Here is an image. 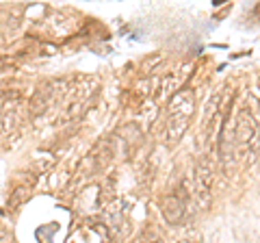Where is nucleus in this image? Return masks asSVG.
<instances>
[{"instance_id": "obj_6", "label": "nucleus", "mask_w": 260, "mask_h": 243, "mask_svg": "<svg viewBox=\"0 0 260 243\" xmlns=\"http://www.w3.org/2000/svg\"><path fill=\"white\" fill-rule=\"evenodd\" d=\"M191 66H184V68H178L174 72H167L165 76L160 78V83H158V92L156 96L158 98H172V96L176 92H180L182 89V80H184V70H189Z\"/></svg>"}, {"instance_id": "obj_2", "label": "nucleus", "mask_w": 260, "mask_h": 243, "mask_svg": "<svg viewBox=\"0 0 260 243\" xmlns=\"http://www.w3.org/2000/svg\"><path fill=\"white\" fill-rule=\"evenodd\" d=\"M258 135L260 126L249 107H241L234 119V155L237 159L249 161L258 155Z\"/></svg>"}, {"instance_id": "obj_1", "label": "nucleus", "mask_w": 260, "mask_h": 243, "mask_svg": "<svg viewBox=\"0 0 260 243\" xmlns=\"http://www.w3.org/2000/svg\"><path fill=\"white\" fill-rule=\"evenodd\" d=\"M195 111V92L182 87L167 100V119H165V139L169 143H178L189 131L191 117Z\"/></svg>"}, {"instance_id": "obj_10", "label": "nucleus", "mask_w": 260, "mask_h": 243, "mask_svg": "<svg viewBox=\"0 0 260 243\" xmlns=\"http://www.w3.org/2000/svg\"><path fill=\"white\" fill-rule=\"evenodd\" d=\"M258 157H260V135H258Z\"/></svg>"}, {"instance_id": "obj_4", "label": "nucleus", "mask_w": 260, "mask_h": 243, "mask_svg": "<svg viewBox=\"0 0 260 243\" xmlns=\"http://www.w3.org/2000/svg\"><path fill=\"white\" fill-rule=\"evenodd\" d=\"M70 92V83L68 80H59V78H54V80H46V83H42L37 89H35V94H32V98L28 102V113L30 115H39V113H44L48 107H52V102H56L61 98V96H68Z\"/></svg>"}, {"instance_id": "obj_11", "label": "nucleus", "mask_w": 260, "mask_h": 243, "mask_svg": "<svg viewBox=\"0 0 260 243\" xmlns=\"http://www.w3.org/2000/svg\"><path fill=\"white\" fill-rule=\"evenodd\" d=\"M178 243H195V241H178Z\"/></svg>"}, {"instance_id": "obj_3", "label": "nucleus", "mask_w": 260, "mask_h": 243, "mask_svg": "<svg viewBox=\"0 0 260 243\" xmlns=\"http://www.w3.org/2000/svg\"><path fill=\"white\" fill-rule=\"evenodd\" d=\"M213 185H215V161L213 157H200L191 174V198L200 210H208L213 204Z\"/></svg>"}, {"instance_id": "obj_8", "label": "nucleus", "mask_w": 260, "mask_h": 243, "mask_svg": "<svg viewBox=\"0 0 260 243\" xmlns=\"http://www.w3.org/2000/svg\"><path fill=\"white\" fill-rule=\"evenodd\" d=\"M133 243H165V239L160 237V234L152 232V230H143L139 237H137Z\"/></svg>"}, {"instance_id": "obj_5", "label": "nucleus", "mask_w": 260, "mask_h": 243, "mask_svg": "<svg viewBox=\"0 0 260 243\" xmlns=\"http://www.w3.org/2000/svg\"><path fill=\"white\" fill-rule=\"evenodd\" d=\"M160 215L169 226H180L186 217V200L180 198L178 193H167L160 200Z\"/></svg>"}, {"instance_id": "obj_7", "label": "nucleus", "mask_w": 260, "mask_h": 243, "mask_svg": "<svg viewBox=\"0 0 260 243\" xmlns=\"http://www.w3.org/2000/svg\"><path fill=\"white\" fill-rule=\"evenodd\" d=\"M28 193H30V189L26 187V185H20V187H15L13 189V193L9 196V210H15V208H20L24 202H26V198H28Z\"/></svg>"}, {"instance_id": "obj_9", "label": "nucleus", "mask_w": 260, "mask_h": 243, "mask_svg": "<svg viewBox=\"0 0 260 243\" xmlns=\"http://www.w3.org/2000/svg\"><path fill=\"white\" fill-rule=\"evenodd\" d=\"M11 68H13V61L9 59V56L0 54V72H7V70H11Z\"/></svg>"}]
</instances>
